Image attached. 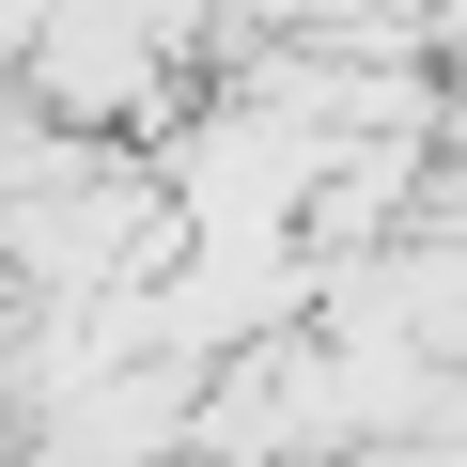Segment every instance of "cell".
Segmentation results:
<instances>
[{"mask_svg": "<svg viewBox=\"0 0 467 467\" xmlns=\"http://www.w3.org/2000/svg\"><path fill=\"white\" fill-rule=\"evenodd\" d=\"M156 467H218V451H202V436H171V451H156Z\"/></svg>", "mask_w": 467, "mask_h": 467, "instance_id": "cell-1", "label": "cell"}, {"mask_svg": "<svg viewBox=\"0 0 467 467\" xmlns=\"http://www.w3.org/2000/svg\"><path fill=\"white\" fill-rule=\"evenodd\" d=\"M265 467H327V451H265Z\"/></svg>", "mask_w": 467, "mask_h": 467, "instance_id": "cell-2", "label": "cell"}]
</instances>
